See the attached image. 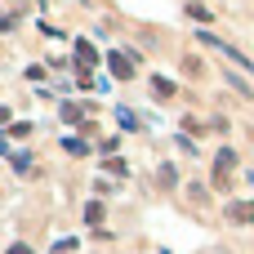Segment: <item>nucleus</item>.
Listing matches in <instances>:
<instances>
[{
    "instance_id": "obj_1",
    "label": "nucleus",
    "mask_w": 254,
    "mask_h": 254,
    "mask_svg": "<svg viewBox=\"0 0 254 254\" xmlns=\"http://www.w3.org/2000/svg\"><path fill=\"white\" fill-rule=\"evenodd\" d=\"M232 170H237V152L223 147V152L214 156V188H228V183H232Z\"/></svg>"
},
{
    "instance_id": "obj_2",
    "label": "nucleus",
    "mask_w": 254,
    "mask_h": 254,
    "mask_svg": "<svg viewBox=\"0 0 254 254\" xmlns=\"http://www.w3.org/2000/svg\"><path fill=\"white\" fill-rule=\"evenodd\" d=\"M107 67H112V76H116V80H129V76H134L129 54H116V49H112V54H107Z\"/></svg>"
},
{
    "instance_id": "obj_3",
    "label": "nucleus",
    "mask_w": 254,
    "mask_h": 254,
    "mask_svg": "<svg viewBox=\"0 0 254 254\" xmlns=\"http://www.w3.org/2000/svg\"><path fill=\"white\" fill-rule=\"evenodd\" d=\"M94 63H98V49H94L89 40H80V45H76V67H80V76H89Z\"/></svg>"
},
{
    "instance_id": "obj_4",
    "label": "nucleus",
    "mask_w": 254,
    "mask_h": 254,
    "mask_svg": "<svg viewBox=\"0 0 254 254\" xmlns=\"http://www.w3.org/2000/svg\"><path fill=\"white\" fill-rule=\"evenodd\" d=\"M228 219H232V223H254V205L250 201H232V205H228Z\"/></svg>"
},
{
    "instance_id": "obj_5",
    "label": "nucleus",
    "mask_w": 254,
    "mask_h": 254,
    "mask_svg": "<svg viewBox=\"0 0 254 254\" xmlns=\"http://www.w3.org/2000/svg\"><path fill=\"white\" fill-rule=\"evenodd\" d=\"M152 94H156V98H174V85H170L165 76H156V80H152Z\"/></svg>"
},
{
    "instance_id": "obj_6",
    "label": "nucleus",
    "mask_w": 254,
    "mask_h": 254,
    "mask_svg": "<svg viewBox=\"0 0 254 254\" xmlns=\"http://www.w3.org/2000/svg\"><path fill=\"white\" fill-rule=\"evenodd\" d=\"M156 183H161V188H174V165H161V174H156Z\"/></svg>"
},
{
    "instance_id": "obj_7",
    "label": "nucleus",
    "mask_w": 254,
    "mask_h": 254,
    "mask_svg": "<svg viewBox=\"0 0 254 254\" xmlns=\"http://www.w3.org/2000/svg\"><path fill=\"white\" fill-rule=\"evenodd\" d=\"M188 13H192L196 22H210V9H205V4H188Z\"/></svg>"
},
{
    "instance_id": "obj_8",
    "label": "nucleus",
    "mask_w": 254,
    "mask_h": 254,
    "mask_svg": "<svg viewBox=\"0 0 254 254\" xmlns=\"http://www.w3.org/2000/svg\"><path fill=\"white\" fill-rule=\"evenodd\" d=\"M63 121H76V125H80V107H76V103H63Z\"/></svg>"
},
{
    "instance_id": "obj_9",
    "label": "nucleus",
    "mask_w": 254,
    "mask_h": 254,
    "mask_svg": "<svg viewBox=\"0 0 254 254\" xmlns=\"http://www.w3.org/2000/svg\"><path fill=\"white\" fill-rule=\"evenodd\" d=\"M85 219H89V223H103V205H98V201H94V205H85Z\"/></svg>"
},
{
    "instance_id": "obj_10",
    "label": "nucleus",
    "mask_w": 254,
    "mask_h": 254,
    "mask_svg": "<svg viewBox=\"0 0 254 254\" xmlns=\"http://www.w3.org/2000/svg\"><path fill=\"white\" fill-rule=\"evenodd\" d=\"M67 152H71V156H85V152H89V147H85V143H80V138H67Z\"/></svg>"
},
{
    "instance_id": "obj_11",
    "label": "nucleus",
    "mask_w": 254,
    "mask_h": 254,
    "mask_svg": "<svg viewBox=\"0 0 254 254\" xmlns=\"http://www.w3.org/2000/svg\"><path fill=\"white\" fill-rule=\"evenodd\" d=\"M9 254H31V250H27V246H13V250H9Z\"/></svg>"
}]
</instances>
